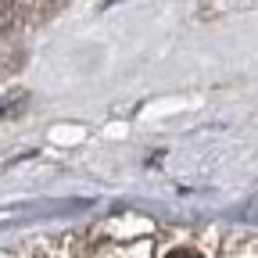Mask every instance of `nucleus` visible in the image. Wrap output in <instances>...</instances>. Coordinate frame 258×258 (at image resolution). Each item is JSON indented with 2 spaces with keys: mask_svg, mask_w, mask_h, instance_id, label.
<instances>
[{
  "mask_svg": "<svg viewBox=\"0 0 258 258\" xmlns=\"http://www.w3.org/2000/svg\"><path fill=\"white\" fill-rule=\"evenodd\" d=\"M169 258H198V254H194V251H172Z\"/></svg>",
  "mask_w": 258,
  "mask_h": 258,
  "instance_id": "f257e3e1",
  "label": "nucleus"
}]
</instances>
